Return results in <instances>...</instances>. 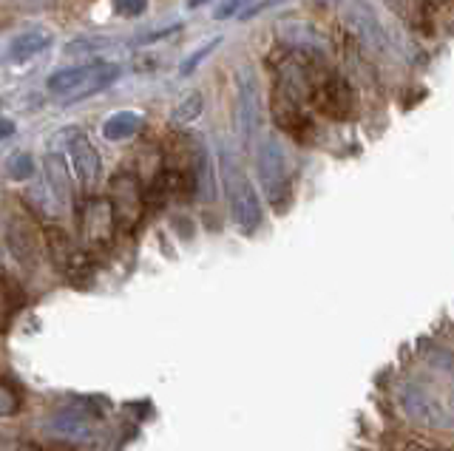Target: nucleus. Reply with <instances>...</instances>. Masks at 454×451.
I'll list each match as a JSON object with an SVG mask.
<instances>
[{
    "label": "nucleus",
    "mask_w": 454,
    "mask_h": 451,
    "mask_svg": "<svg viewBox=\"0 0 454 451\" xmlns=\"http://www.w3.org/2000/svg\"><path fill=\"white\" fill-rule=\"evenodd\" d=\"M18 451H74V448H71V446H46V448H43V446H35V443H23Z\"/></svg>",
    "instance_id": "nucleus-28"
},
{
    "label": "nucleus",
    "mask_w": 454,
    "mask_h": 451,
    "mask_svg": "<svg viewBox=\"0 0 454 451\" xmlns=\"http://www.w3.org/2000/svg\"><path fill=\"white\" fill-rule=\"evenodd\" d=\"M222 182L227 193V205H231L233 222L245 233H253L262 222V205L250 176L245 174V167L239 165V159L231 151L222 148Z\"/></svg>",
    "instance_id": "nucleus-1"
},
{
    "label": "nucleus",
    "mask_w": 454,
    "mask_h": 451,
    "mask_svg": "<svg viewBox=\"0 0 454 451\" xmlns=\"http://www.w3.org/2000/svg\"><path fill=\"white\" fill-rule=\"evenodd\" d=\"M6 247L18 261L32 264L37 256V236L28 228L23 216H9L6 219Z\"/></svg>",
    "instance_id": "nucleus-13"
},
{
    "label": "nucleus",
    "mask_w": 454,
    "mask_h": 451,
    "mask_svg": "<svg viewBox=\"0 0 454 451\" xmlns=\"http://www.w3.org/2000/svg\"><path fill=\"white\" fill-rule=\"evenodd\" d=\"M312 105L330 120H349L355 114V91L340 74L318 66L312 82Z\"/></svg>",
    "instance_id": "nucleus-3"
},
{
    "label": "nucleus",
    "mask_w": 454,
    "mask_h": 451,
    "mask_svg": "<svg viewBox=\"0 0 454 451\" xmlns=\"http://www.w3.org/2000/svg\"><path fill=\"white\" fill-rule=\"evenodd\" d=\"M68 159L82 188H94L99 179V153L80 131H68Z\"/></svg>",
    "instance_id": "nucleus-10"
},
{
    "label": "nucleus",
    "mask_w": 454,
    "mask_h": 451,
    "mask_svg": "<svg viewBox=\"0 0 454 451\" xmlns=\"http://www.w3.org/2000/svg\"><path fill=\"white\" fill-rule=\"evenodd\" d=\"M392 451H446V448L437 443H426V440H401Z\"/></svg>",
    "instance_id": "nucleus-26"
},
{
    "label": "nucleus",
    "mask_w": 454,
    "mask_h": 451,
    "mask_svg": "<svg viewBox=\"0 0 454 451\" xmlns=\"http://www.w3.org/2000/svg\"><path fill=\"white\" fill-rule=\"evenodd\" d=\"M9 134H12V122L6 120V122H4V136H9Z\"/></svg>",
    "instance_id": "nucleus-30"
},
{
    "label": "nucleus",
    "mask_w": 454,
    "mask_h": 451,
    "mask_svg": "<svg viewBox=\"0 0 454 451\" xmlns=\"http://www.w3.org/2000/svg\"><path fill=\"white\" fill-rule=\"evenodd\" d=\"M49 434L63 443H80L91 434V415L80 406H66L49 420Z\"/></svg>",
    "instance_id": "nucleus-11"
},
{
    "label": "nucleus",
    "mask_w": 454,
    "mask_h": 451,
    "mask_svg": "<svg viewBox=\"0 0 454 451\" xmlns=\"http://www.w3.org/2000/svg\"><path fill=\"white\" fill-rule=\"evenodd\" d=\"M255 167H259L262 185L270 196V202H281L290 193V165L278 139L273 136L262 139L259 148H255Z\"/></svg>",
    "instance_id": "nucleus-4"
},
{
    "label": "nucleus",
    "mask_w": 454,
    "mask_h": 451,
    "mask_svg": "<svg viewBox=\"0 0 454 451\" xmlns=\"http://www.w3.org/2000/svg\"><path fill=\"white\" fill-rule=\"evenodd\" d=\"M46 182L51 185V191L63 199V205H71V199H74V188H71L68 165L60 153H49L46 157Z\"/></svg>",
    "instance_id": "nucleus-16"
},
{
    "label": "nucleus",
    "mask_w": 454,
    "mask_h": 451,
    "mask_svg": "<svg viewBox=\"0 0 454 451\" xmlns=\"http://www.w3.org/2000/svg\"><path fill=\"white\" fill-rule=\"evenodd\" d=\"M397 400H401L403 412L415 423H420V426H434V429L454 426V417L446 408V403L440 400L434 392L423 389L418 384H406L401 394H397Z\"/></svg>",
    "instance_id": "nucleus-5"
},
{
    "label": "nucleus",
    "mask_w": 454,
    "mask_h": 451,
    "mask_svg": "<svg viewBox=\"0 0 454 451\" xmlns=\"http://www.w3.org/2000/svg\"><path fill=\"white\" fill-rule=\"evenodd\" d=\"M117 77H120L117 63H82V66L63 68V72L51 74L49 91L60 94L63 103H80L85 97L108 89Z\"/></svg>",
    "instance_id": "nucleus-2"
},
{
    "label": "nucleus",
    "mask_w": 454,
    "mask_h": 451,
    "mask_svg": "<svg viewBox=\"0 0 454 451\" xmlns=\"http://www.w3.org/2000/svg\"><path fill=\"white\" fill-rule=\"evenodd\" d=\"M182 29L179 23H174V26H168V29H160V32H151V35H145V37H139V43H153V40H165V37H170V35H176Z\"/></svg>",
    "instance_id": "nucleus-27"
},
{
    "label": "nucleus",
    "mask_w": 454,
    "mask_h": 451,
    "mask_svg": "<svg viewBox=\"0 0 454 451\" xmlns=\"http://www.w3.org/2000/svg\"><path fill=\"white\" fill-rule=\"evenodd\" d=\"M202 108H205L202 94L193 91V94H188V97H182V103L174 108V114H170V122H174V125H191L193 120H199V114H202Z\"/></svg>",
    "instance_id": "nucleus-20"
},
{
    "label": "nucleus",
    "mask_w": 454,
    "mask_h": 451,
    "mask_svg": "<svg viewBox=\"0 0 454 451\" xmlns=\"http://www.w3.org/2000/svg\"><path fill=\"white\" fill-rule=\"evenodd\" d=\"M114 228H117V214H114L111 199H103V196H94L82 205L80 214V233L82 242L91 250L106 247L114 238Z\"/></svg>",
    "instance_id": "nucleus-8"
},
{
    "label": "nucleus",
    "mask_w": 454,
    "mask_h": 451,
    "mask_svg": "<svg viewBox=\"0 0 454 451\" xmlns=\"http://www.w3.org/2000/svg\"><path fill=\"white\" fill-rule=\"evenodd\" d=\"M49 43H51V32H46V29L20 32L18 37H12V43L6 49V60L9 63H28V60H35L40 51H46Z\"/></svg>",
    "instance_id": "nucleus-14"
},
{
    "label": "nucleus",
    "mask_w": 454,
    "mask_h": 451,
    "mask_svg": "<svg viewBox=\"0 0 454 451\" xmlns=\"http://www.w3.org/2000/svg\"><path fill=\"white\" fill-rule=\"evenodd\" d=\"M111 205L117 214V224L122 230H134L142 214H145V191L134 174H117L111 179Z\"/></svg>",
    "instance_id": "nucleus-6"
},
{
    "label": "nucleus",
    "mask_w": 454,
    "mask_h": 451,
    "mask_svg": "<svg viewBox=\"0 0 454 451\" xmlns=\"http://www.w3.org/2000/svg\"><path fill=\"white\" fill-rule=\"evenodd\" d=\"M278 37H281V43L287 49H293V51L321 54V51L330 49L326 37L307 20H284V23H278Z\"/></svg>",
    "instance_id": "nucleus-12"
},
{
    "label": "nucleus",
    "mask_w": 454,
    "mask_h": 451,
    "mask_svg": "<svg viewBox=\"0 0 454 451\" xmlns=\"http://www.w3.org/2000/svg\"><path fill=\"white\" fill-rule=\"evenodd\" d=\"M6 176L14 182H23V179H32L35 176V157L26 151H14L12 157L6 159Z\"/></svg>",
    "instance_id": "nucleus-21"
},
{
    "label": "nucleus",
    "mask_w": 454,
    "mask_h": 451,
    "mask_svg": "<svg viewBox=\"0 0 454 451\" xmlns=\"http://www.w3.org/2000/svg\"><path fill=\"white\" fill-rule=\"evenodd\" d=\"M219 46H222V37H210L205 46H199L193 54H188V58L182 60V66H179V74H182V77H191V74L196 72V66L202 63L205 58H210V51H216Z\"/></svg>",
    "instance_id": "nucleus-22"
},
{
    "label": "nucleus",
    "mask_w": 454,
    "mask_h": 451,
    "mask_svg": "<svg viewBox=\"0 0 454 451\" xmlns=\"http://www.w3.org/2000/svg\"><path fill=\"white\" fill-rule=\"evenodd\" d=\"M250 4V0H224V4L216 9V20H224V18H233V15H241L245 12V6Z\"/></svg>",
    "instance_id": "nucleus-25"
},
{
    "label": "nucleus",
    "mask_w": 454,
    "mask_h": 451,
    "mask_svg": "<svg viewBox=\"0 0 454 451\" xmlns=\"http://www.w3.org/2000/svg\"><path fill=\"white\" fill-rule=\"evenodd\" d=\"M193 182L196 191L202 193V199H213V188H216V179H213V165L205 148H193Z\"/></svg>",
    "instance_id": "nucleus-18"
},
{
    "label": "nucleus",
    "mask_w": 454,
    "mask_h": 451,
    "mask_svg": "<svg viewBox=\"0 0 454 451\" xmlns=\"http://www.w3.org/2000/svg\"><path fill=\"white\" fill-rule=\"evenodd\" d=\"M347 26L352 29V35L358 37V43L369 51V54H380V58H387L389 54V40H387V32H383V26L375 15V9L366 4V0H352L347 6Z\"/></svg>",
    "instance_id": "nucleus-7"
},
{
    "label": "nucleus",
    "mask_w": 454,
    "mask_h": 451,
    "mask_svg": "<svg viewBox=\"0 0 454 451\" xmlns=\"http://www.w3.org/2000/svg\"><path fill=\"white\" fill-rule=\"evenodd\" d=\"M139 128H142L139 114H134V111H117V114H111L106 120L103 136L111 139V143H120V139H131Z\"/></svg>",
    "instance_id": "nucleus-17"
},
{
    "label": "nucleus",
    "mask_w": 454,
    "mask_h": 451,
    "mask_svg": "<svg viewBox=\"0 0 454 451\" xmlns=\"http://www.w3.org/2000/svg\"><path fill=\"white\" fill-rule=\"evenodd\" d=\"M239 131L245 139L255 136V131H259L262 125V97H259V82H255V74L253 68L241 66L239 68Z\"/></svg>",
    "instance_id": "nucleus-9"
},
{
    "label": "nucleus",
    "mask_w": 454,
    "mask_h": 451,
    "mask_svg": "<svg viewBox=\"0 0 454 451\" xmlns=\"http://www.w3.org/2000/svg\"><path fill=\"white\" fill-rule=\"evenodd\" d=\"M387 6L401 18L403 26H409V29L429 32V26H432L429 0H387Z\"/></svg>",
    "instance_id": "nucleus-15"
},
{
    "label": "nucleus",
    "mask_w": 454,
    "mask_h": 451,
    "mask_svg": "<svg viewBox=\"0 0 454 451\" xmlns=\"http://www.w3.org/2000/svg\"><path fill=\"white\" fill-rule=\"evenodd\" d=\"M202 4H207V0H188V6H191V9H199Z\"/></svg>",
    "instance_id": "nucleus-29"
},
{
    "label": "nucleus",
    "mask_w": 454,
    "mask_h": 451,
    "mask_svg": "<svg viewBox=\"0 0 454 451\" xmlns=\"http://www.w3.org/2000/svg\"><path fill=\"white\" fill-rule=\"evenodd\" d=\"M111 6L120 18H139L148 9V0H111Z\"/></svg>",
    "instance_id": "nucleus-24"
},
{
    "label": "nucleus",
    "mask_w": 454,
    "mask_h": 451,
    "mask_svg": "<svg viewBox=\"0 0 454 451\" xmlns=\"http://www.w3.org/2000/svg\"><path fill=\"white\" fill-rule=\"evenodd\" d=\"M20 406H23V394L14 389L9 377H4V384H0V415L12 417Z\"/></svg>",
    "instance_id": "nucleus-23"
},
{
    "label": "nucleus",
    "mask_w": 454,
    "mask_h": 451,
    "mask_svg": "<svg viewBox=\"0 0 454 451\" xmlns=\"http://www.w3.org/2000/svg\"><path fill=\"white\" fill-rule=\"evenodd\" d=\"M28 205H32L37 214H43L46 219H54L60 216V207H63V199L51 191L49 182H40L32 191H28Z\"/></svg>",
    "instance_id": "nucleus-19"
}]
</instances>
